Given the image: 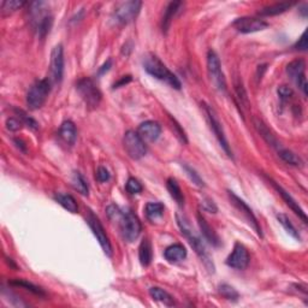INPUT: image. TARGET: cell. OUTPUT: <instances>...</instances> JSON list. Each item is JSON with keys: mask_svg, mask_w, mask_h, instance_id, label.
I'll return each mask as SVG.
<instances>
[{"mask_svg": "<svg viewBox=\"0 0 308 308\" xmlns=\"http://www.w3.org/2000/svg\"><path fill=\"white\" fill-rule=\"evenodd\" d=\"M207 73L213 87L218 89L219 92H225L227 81H225L224 74L222 71L221 61H219L218 56L213 50H210L207 53Z\"/></svg>", "mask_w": 308, "mask_h": 308, "instance_id": "obj_6", "label": "cell"}, {"mask_svg": "<svg viewBox=\"0 0 308 308\" xmlns=\"http://www.w3.org/2000/svg\"><path fill=\"white\" fill-rule=\"evenodd\" d=\"M95 178L98 179L99 182H101V183H104V182L110 181L111 175H110V172H108V170L106 169V167L99 166V167H98V170H96Z\"/></svg>", "mask_w": 308, "mask_h": 308, "instance_id": "obj_41", "label": "cell"}, {"mask_svg": "<svg viewBox=\"0 0 308 308\" xmlns=\"http://www.w3.org/2000/svg\"><path fill=\"white\" fill-rule=\"evenodd\" d=\"M123 145L128 155H129L131 159H134V160L141 159L147 152L145 140L139 135V133H136V131L134 130H128L127 133L124 134Z\"/></svg>", "mask_w": 308, "mask_h": 308, "instance_id": "obj_7", "label": "cell"}, {"mask_svg": "<svg viewBox=\"0 0 308 308\" xmlns=\"http://www.w3.org/2000/svg\"><path fill=\"white\" fill-rule=\"evenodd\" d=\"M10 284H11V285H15V287L24 288L25 290H28V292L35 294V295L45 296L44 290H42L41 288H39L38 285L30 283V282L24 281V279H15V281H11V282H10Z\"/></svg>", "mask_w": 308, "mask_h": 308, "instance_id": "obj_32", "label": "cell"}, {"mask_svg": "<svg viewBox=\"0 0 308 308\" xmlns=\"http://www.w3.org/2000/svg\"><path fill=\"white\" fill-rule=\"evenodd\" d=\"M198 223H199V227H200V231H201L202 236L205 237V239L210 242L212 246L218 247L219 244H221V239H219L218 235L215 232V230L210 227V224L207 223L206 219H205L200 213H198Z\"/></svg>", "mask_w": 308, "mask_h": 308, "instance_id": "obj_18", "label": "cell"}, {"mask_svg": "<svg viewBox=\"0 0 308 308\" xmlns=\"http://www.w3.org/2000/svg\"><path fill=\"white\" fill-rule=\"evenodd\" d=\"M171 119H172V118H171ZM172 124H173V128H175V129H176V133L178 134L177 136H178L179 139H181V141L183 142V144H187V142H188V141H187V136H185V133H184V131L181 129V127H179V124L177 123V122L175 121V119H172Z\"/></svg>", "mask_w": 308, "mask_h": 308, "instance_id": "obj_45", "label": "cell"}, {"mask_svg": "<svg viewBox=\"0 0 308 308\" xmlns=\"http://www.w3.org/2000/svg\"><path fill=\"white\" fill-rule=\"evenodd\" d=\"M59 135H61V138L64 140V142H67V144L70 145V146L75 145L77 139V130L75 124H74L71 121H65L64 123L61 125Z\"/></svg>", "mask_w": 308, "mask_h": 308, "instance_id": "obj_21", "label": "cell"}, {"mask_svg": "<svg viewBox=\"0 0 308 308\" xmlns=\"http://www.w3.org/2000/svg\"><path fill=\"white\" fill-rule=\"evenodd\" d=\"M15 112L18 115V118L21 119L22 123H23L24 125H27L28 128H30V129L33 130H36L39 128V124L36 123L35 119H33L31 117H29L27 115V113L23 112L22 110H18V108H15Z\"/></svg>", "mask_w": 308, "mask_h": 308, "instance_id": "obj_35", "label": "cell"}, {"mask_svg": "<svg viewBox=\"0 0 308 308\" xmlns=\"http://www.w3.org/2000/svg\"><path fill=\"white\" fill-rule=\"evenodd\" d=\"M166 187H167V190H169L171 198L173 199L176 202H177L178 206H183L184 205V195H183V192H182L181 187H179L177 181H176L175 178H169L167 179V183H166Z\"/></svg>", "mask_w": 308, "mask_h": 308, "instance_id": "obj_25", "label": "cell"}, {"mask_svg": "<svg viewBox=\"0 0 308 308\" xmlns=\"http://www.w3.org/2000/svg\"><path fill=\"white\" fill-rule=\"evenodd\" d=\"M142 7V2L138 0H131V1L122 2L115 11V19L117 23L128 24L133 22L138 17L140 10Z\"/></svg>", "mask_w": 308, "mask_h": 308, "instance_id": "obj_9", "label": "cell"}, {"mask_svg": "<svg viewBox=\"0 0 308 308\" xmlns=\"http://www.w3.org/2000/svg\"><path fill=\"white\" fill-rule=\"evenodd\" d=\"M87 223L89 225L90 229H92L94 236H95L96 239H98L99 244L101 246L105 254L108 256H112V246H111V242L107 237L106 231H105L104 227H102L101 222L99 221L98 217L94 215L93 212H89L87 217Z\"/></svg>", "mask_w": 308, "mask_h": 308, "instance_id": "obj_10", "label": "cell"}, {"mask_svg": "<svg viewBox=\"0 0 308 308\" xmlns=\"http://www.w3.org/2000/svg\"><path fill=\"white\" fill-rule=\"evenodd\" d=\"M201 206H202V210L207 211V212H211V213H216L217 211H218V208H217L213 200H211V199H208V198L204 199V200L201 201Z\"/></svg>", "mask_w": 308, "mask_h": 308, "instance_id": "obj_43", "label": "cell"}, {"mask_svg": "<svg viewBox=\"0 0 308 308\" xmlns=\"http://www.w3.org/2000/svg\"><path fill=\"white\" fill-rule=\"evenodd\" d=\"M181 5H182L181 1H171L170 4L167 5L166 10H165V12H164V16H162V21H161L162 31L166 33L167 29H169L171 21L173 19V16L176 15V12L178 11V8Z\"/></svg>", "mask_w": 308, "mask_h": 308, "instance_id": "obj_23", "label": "cell"}, {"mask_svg": "<svg viewBox=\"0 0 308 308\" xmlns=\"http://www.w3.org/2000/svg\"><path fill=\"white\" fill-rule=\"evenodd\" d=\"M150 295L152 296V299H154V300L161 302V304H164L165 306H173V305H175V301H173L172 296H171L167 292H165L164 289H161V288L158 287L151 288Z\"/></svg>", "mask_w": 308, "mask_h": 308, "instance_id": "obj_26", "label": "cell"}, {"mask_svg": "<svg viewBox=\"0 0 308 308\" xmlns=\"http://www.w3.org/2000/svg\"><path fill=\"white\" fill-rule=\"evenodd\" d=\"M64 75V50L62 45H57L51 52V82L61 83Z\"/></svg>", "mask_w": 308, "mask_h": 308, "instance_id": "obj_12", "label": "cell"}, {"mask_svg": "<svg viewBox=\"0 0 308 308\" xmlns=\"http://www.w3.org/2000/svg\"><path fill=\"white\" fill-rule=\"evenodd\" d=\"M228 194H229V198L231 202H232V205L235 206L237 210L241 211L242 213H243L244 216H246V218L248 219V222H249V224H252V227L254 228V230L256 231V233H258L259 236H262V232H261V228L259 227V223H258V219H256V217L254 216V213H253V211L250 210V207L248 206V205L244 202L242 199H239L237 195H235L232 192H228Z\"/></svg>", "mask_w": 308, "mask_h": 308, "instance_id": "obj_15", "label": "cell"}, {"mask_svg": "<svg viewBox=\"0 0 308 308\" xmlns=\"http://www.w3.org/2000/svg\"><path fill=\"white\" fill-rule=\"evenodd\" d=\"M278 155L281 156L282 160L287 162L288 165H292V166L301 167L304 165V161L301 160L300 156L289 150H278Z\"/></svg>", "mask_w": 308, "mask_h": 308, "instance_id": "obj_28", "label": "cell"}, {"mask_svg": "<svg viewBox=\"0 0 308 308\" xmlns=\"http://www.w3.org/2000/svg\"><path fill=\"white\" fill-rule=\"evenodd\" d=\"M270 181L272 182V185L276 188V190H277V192L279 193V195H281L282 198H283V200L285 201V204H287L288 206L292 208L293 212H295V215H298L299 217H300L302 221H304V223H307V216H306V213H305V212H304V210H302V208H301L300 206H299L298 202L294 200L293 196L290 195V194L288 193L287 190H284L283 188L281 187V185H278L277 183H276L275 181H272V179H270Z\"/></svg>", "mask_w": 308, "mask_h": 308, "instance_id": "obj_17", "label": "cell"}, {"mask_svg": "<svg viewBox=\"0 0 308 308\" xmlns=\"http://www.w3.org/2000/svg\"><path fill=\"white\" fill-rule=\"evenodd\" d=\"M164 205L161 202H150L146 205V216L151 221H155L164 215Z\"/></svg>", "mask_w": 308, "mask_h": 308, "instance_id": "obj_29", "label": "cell"}, {"mask_svg": "<svg viewBox=\"0 0 308 308\" xmlns=\"http://www.w3.org/2000/svg\"><path fill=\"white\" fill-rule=\"evenodd\" d=\"M53 25V17L46 15L41 21L38 22V34L40 39H45Z\"/></svg>", "mask_w": 308, "mask_h": 308, "instance_id": "obj_33", "label": "cell"}, {"mask_svg": "<svg viewBox=\"0 0 308 308\" xmlns=\"http://www.w3.org/2000/svg\"><path fill=\"white\" fill-rule=\"evenodd\" d=\"M219 293H221L222 296H224L227 300L230 301H237L239 296L238 293L236 292V289H233L229 284H222L221 287H219Z\"/></svg>", "mask_w": 308, "mask_h": 308, "instance_id": "obj_34", "label": "cell"}, {"mask_svg": "<svg viewBox=\"0 0 308 308\" xmlns=\"http://www.w3.org/2000/svg\"><path fill=\"white\" fill-rule=\"evenodd\" d=\"M56 200L62 207H64L65 210L69 211L71 213H77V211H78V206H77L76 200L74 199V196L69 195V194L58 193L56 195Z\"/></svg>", "mask_w": 308, "mask_h": 308, "instance_id": "obj_27", "label": "cell"}, {"mask_svg": "<svg viewBox=\"0 0 308 308\" xmlns=\"http://www.w3.org/2000/svg\"><path fill=\"white\" fill-rule=\"evenodd\" d=\"M111 65H112V62H111V59H108V61H107L106 63H105L104 65H102L101 69L99 70V74H104L105 71H108V70H110Z\"/></svg>", "mask_w": 308, "mask_h": 308, "instance_id": "obj_47", "label": "cell"}, {"mask_svg": "<svg viewBox=\"0 0 308 308\" xmlns=\"http://www.w3.org/2000/svg\"><path fill=\"white\" fill-rule=\"evenodd\" d=\"M293 5H294L293 2H289V1L277 2V4L270 5V6L262 8V10L259 11V15L266 16V17L279 15V13H283V12H285V11H287V10H289V8L292 7Z\"/></svg>", "mask_w": 308, "mask_h": 308, "instance_id": "obj_24", "label": "cell"}, {"mask_svg": "<svg viewBox=\"0 0 308 308\" xmlns=\"http://www.w3.org/2000/svg\"><path fill=\"white\" fill-rule=\"evenodd\" d=\"M119 225H121L122 236L127 242H134L135 239H138L140 233H141V222H140L138 216L131 211L122 212L121 217H119Z\"/></svg>", "mask_w": 308, "mask_h": 308, "instance_id": "obj_5", "label": "cell"}, {"mask_svg": "<svg viewBox=\"0 0 308 308\" xmlns=\"http://www.w3.org/2000/svg\"><path fill=\"white\" fill-rule=\"evenodd\" d=\"M305 71H306V63L302 59H296L289 63L287 67V74L290 77L292 81L295 82V84L298 85L299 89L301 90L302 94L305 96H307V79L306 75H305Z\"/></svg>", "mask_w": 308, "mask_h": 308, "instance_id": "obj_11", "label": "cell"}, {"mask_svg": "<svg viewBox=\"0 0 308 308\" xmlns=\"http://www.w3.org/2000/svg\"><path fill=\"white\" fill-rule=\"evenodd\" d=\"M164 256L169 262H178L185 259V256H187V250H185L183 244L175 243L165 249Z\"/></svg>", "mask_w": 308, "mask_h": 308, "instance_id": "obj_20", "label": "cell"}, {"mask_svg": "<svg viewBox=\"0 0 308 308\" xmlns=\"http://www.w3.org/2000/svg\"><path fill=\"white\" fill-rule=\"evenodd\" d=\"M277 219L279 223L282 224V227L284 228L285 230H287V232L289 233L290 236H293L294 238L299 239V241H301V236L300 233H299V231L296 230V228L294 227L292 222H290V219L288 218L287 216L283 215V213H279V215H277Z\"/></svg>", "mask_w": 308, "mask_h": 308, "instance_id": "obj_30", "label": "cell"}, {"mask_svg": "<svg viewBox=\"0 0 308 308\" xmlns=\"http://www.w3.org/2000/svg\"><path fill=\"white\" fill-rule=\"evenodd\" d=\"M125 188H127L128 193L133 194V195H134V194H139V193L142 192V185H141V183H140L138 179L133 178V177L128 179Z\"/></svg>", "mask_w": 308, "mask_h": 308, "instance_id": "obj_38", "label": "cell"}, {"mask_svg": "<svg viewBox=\"0 0 308 308\" xmlns=\"http://www.w3.org/2000/svg\"><path fill=\"white\" fill-rule=\"evenodd\" d=\"M182 166H183L185 172H187L188 177H189L193 181V183H195L196 185H198V187H205L204 179L200 177V175H199V173L196 172V171L194 170L193 167H190L189 165H187V164H183Z\"/></svg>", "mask_w": 308, "mask_h": 308, "instance_id": "obj_37", "label": "cell"}, {"mask_svg": "<svg viewBox=\"0 0 308 308\" xmlns=\"http://www.w3.org/2000/svg\"><path fill=\"white\" fill-rule=\"evenodd\" d=\"M277 93L282 100H289V99L294 95L293 89L290 87H288V85H281V87L277 89Z\"/></svg>", "mask_w": 308, "mask_h": 308, "instance_id": "obj_42", "label": "cell"}, {"mask_svg": "<svg viewBox=\"0 0 308 308\" xmlns=\"http://www.w3.org/2000/svg\"><path fill=\"white\" fill-rule=\"evenodd\" d=\"M295 48L299 51H307L308 48V44H307V31H305L304 34L301 35V38L299 39L298 44L295 45Z\"/></svg>", "mask_w": 308, "mask_h": 308, "instance_id": "obj_44", "label": "cell"}, {"mask_svg": "<svg viewBox=\"0 0 308 308\" xmlns=\"http://www.w3.org/2000/svg\"><path fill=\"white\" fill-rule=\"evenodd\" d=\"M76 88L88 107L95 108L99 106L101 101V92L92 78L89 77L81 78L77 82Z\"/></svg>", "mask_w": 308, "mask_h": 308, "instance_id": "obj_4", "label": "cell"}, {"mask_svg": "<svg viewBox=\"0 0 308 308\" xmlns=\"http://www.w3.org/2000/svg\"><path fill=\"white\" fill-rule=\"evenodd\" d=\"M139 259L142 266L147 267L150 266L153 259V252H152V244H151L150 239L144 238L141 244L139 247Z\"/></svg>", "mask_w": 308, "mask_h": 308, "instance_id": "obj_22", "label": "cell"}, {"mask_svg": "<svg viewBox=\"0 0 308 308\" xmlns=\"http://www.w3.org/2000/svg\"><path fill=\"white\" fill-rule=\"evenodd\" d=\"M73 185L74 188L82 195H88L89 193V187H88V182L79 172H74L73 175Z\"/></svg>", "mask_w": 308, "mask_h": 308, "instance_id": "obj_31", "label": "cell"}, {"mask_svg": "<svg viewBox=\"0 0 308 308\" xmlns=\"http://www.w3.org/2000/svg\"><path fill=\"white\" fill-rule=\"evenodd\" d=\"M176 221H177V224H178L179 229H181L182 231V233H183L185 237H187L188 241H189L190 246L194 248L196 254L200 256L201 261H204L205 266L213 272V271H215V266H213V262L210 259V256H208L206 247H205L204 242H202L200 236H199L198 233L194 231L192 225H190L189 223V221L187 219V217L181 215V213H177V216H176Z\"/></svg>", "mask_w": 308, "mask_h": 308, "instance_id": "obj_1", "label": "cell"}, {"mask_svg": "<svg viewBox=\"0 0 308 308\" xmlns=\"http://www.w3.org/2000/svg\"><path fill=\"white\" fill-rule=\"evenodd\" d=\"M131 81V76H123L121 79H119L117 83H115V85H113V88H119L122 87V85L129 83V82Z\"/></svg>", "mask_w": 308, "mask_h": 308, "instance_id": "obj_46", "label": "cell"}, {"mask_svg": "<svg viewBox=\"0 0 308 308\" xmlns=\"http://www.w3.org/2000/svg\"><path fill=\"white\" fill-rule=\"evenodd\" d=\"M254 125H255L256 130L259 131V134L262 136V139H264L265 141L270 145V146H272L273 148H277V150H281V145H279L278 140L276 139V136L273 135L272 133H271V130L266 127V124H265L264 122L260 121V119L255 118Z\"/></svg>", "mask_w": 308, "mask_h": 308, "instance_id": "obj_19", "label": "cell"}, {"mask_svg": "<svg viewBox=\"0 0 308 308\" xmlns=\"http://www.w3.org/2000/svg\"><path fill=\"white\" fill-rule=\"evenodd\" d=\"M204 108H205V112H206V117L208 119V124H210L211 129H212V131H213V134L216 135L217 140H218V142L221 144L222 148H223V150L225 151V153L232 158V151H231L229 141H228L227 136H225L223 125H222L221 121H219L216 111L206 104H204Z\"/></svg>", "mask_w": 308, "mask_h": 308, "instance_id": "obj_8", "label": "cell"}, {"mask_svg": "<svg viewBox=\"0 0 308 308\" xmlns=\"http://www.w3.org/2000/svg\"><path fill=\"white\" fill-rule=\"evenodd\" d=\"M235 87H236V93H237L238 99H239V101H241V104L244 105L246 107H248L249 102H248V96H247L246 89L243 88V84H242V82L241 81L236 82Z\"/></svg>", "mask_w": 308, "mask_h": 308, "instance_id": "obj_39", "label": "cell"}, {"mask_svg": "<svg viewBox=\"0 0 308 308\" xmlns=\"http://www.w3.org/2000/svg\"><path fill=\"white\" fill-rule=\"evenodd\" d=\"M232 25L239 33L250 34L266 29L269 27V23L265 22L264 19L255 18V17H241V18L236 19Z\"/></svg>", "mask_w": 308, "mask_h": 308, "instance_id": "obj_13", "label": "cell"}, {"mask_svg": "<svg viewBox=\"0 0 308 308\" xmlns=\"http://www.w3.org/2000/svg\"><path fill=\"white\" fill-rule=\"evenodd\" d=\"M51 83L50 78H42L31 85L27 94V105L30 110H38L46 102L51 92Z\"/></svg>", "mask_w": 308, "mask_h": 308, "instance_id": "obj_3", "label": "cell"}, {"mask_svg": "<svg viewBox=\"0 0 308 308\" xmlns=\"http://www.w3.org/2000/svg\"><path fill=\"white\" fill-rule=\"evenodd\" d=\"M22 125L23 123H22L21 119L16 118V117H10L6 121V128L10 131H18L22 128Z\"/></svg>", "mask_w": 308, "mask_h": 308, "instance_id": "obj_40", "label": "cell"}, {"mask_svg": "<svg viewBox=\"0 0 308 308\" xmlns=\"http://www.w3.org/2000/svg\"><path fill=\"white\" fill-rule=\"evenodd\" d=\"M138 133L144 140L153 142V141H156L159 136H160L161 127L159 125V123H156V122L147 121V122H144V123L140 125Z\"/></svg>", "mask_w": 308, "mask_h": 308, "instance_id": "obj_16", "label": "cell"}, {"mask_svg": "<svg viewBox=\"0 0 308 308\" xmlns=\"http://www.w3.org/2000/svg\"><path fill=\"white\" fill-rule=\"evenodd\" d=\"M25 4L24 1H21V0H6V1L2 2L1 8L2 12L4 13H10L13 12V11L18 10Z\"/></svg>", "mask_w": 308, "mask_h": 308, "instance_id": "obj_36", "label": "cell"}, {"mask_svg": "<svg viewBox=\"0 0 308 308\" xmlns=\"http://www.w3.org/2000/svg\"><path fill=\"white\" fill-rule=\"evenodd\" d=\"M144 67L145 70H146L151 76L155 77V78L160 79V81L166 82L167 84H170L171 87L175 88V89H181L182 84L181 81L178 79V77L176 76L175 74L171 73L158 57L155 56L146 57L144 61Z\"/></svg>", "mask_w": 308, "mask_h": 308, "instance_id": "obj_2", "label": "cell"}, {"mask_svg": "<svg viewBox=\"0 0 308 308\" xmlns=\"http://www.w3.org/2000/svg\"><path fill=\"white\" fill-rule=\"evenodd\" d=\"M227 265L235 270H244L249 265V254L247 248L241 243H236L232 253L228 256Z\"/></svg>", "mask_w": 308, "mask_h": 308, "instance_id": "obj_14", "label": "cell"}]
</instances>
